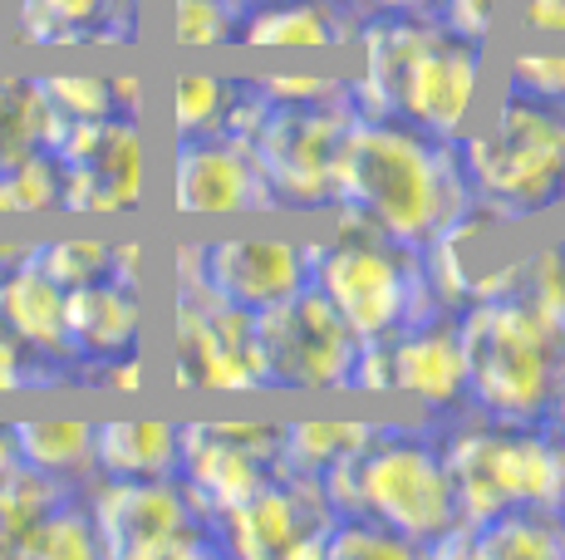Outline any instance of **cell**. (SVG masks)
I'll list each match as a JSON object with an SVG mask.
<instances>
[{
	"mask_svg": "<svg viewBox=\"0 0 565 560\" xmlns=\"http://www.w3.org/2000/svg\"><path fill=\"white\" fill-rule=\"evenodd\" d=\"M472 202L458 143L418 133L398 118H350L334 158V207L404 246H423Z\"/></svg>",
	"mask_w": 565,
	"mask_h": 560,
	"instance_id": "obj_1",
	"label": "cell"
},
{
	"mask_svg": "<svg viewBox=\"0 0 565 560\" xmlns=\"http://www.w3.org/2000/svg\"><path fill=\"white\" fill-rule=\"evenodd\" d=\"M467 408L497 423H551L565 398V330L531 300L497 295L458 310Z\"/></svg>",
	"mask_w": 565,
	"mask_h": 560,
	"instance_id": "obj_2",
	"label": "cell"
},
{
	"mask_svg": "<svg viewBox=\"0 0 565 560\" xmlns=\"http://www.w3.org/2000/svg\"><path fill=\"white\" fill-rule=\"evenodd\" d=\"M320 222L330 226L315 236L310 286L330 300L354 340H394L398 330L443 310L428 286L423 246L394 241L340 207H330Z\"/></svg>",
	"mask_w": 565,
	"mask_h": 560,
	"instance_id": "obj_3",
	"label": "cell"
},
{
	"mask_svg": "<svg viewBox=\"0 0 565 560\" xmlns=\"http://www.w3.org/2000/svg\"><path fill=\"white\" fill-rule=\"evenodd\" d=\"M458 163L477 202L536 226L565 207V109L507 89L458 138Z\"/></svg>",
	"mask_w": 565,
	"mask_h": 560,
	"instance_id": "obj_4",
	"label": "cell"
},
{
	"mask_svg": "<svg viewBox=\"0 0 565 560\" xmlns=\"http://www.w3.org/2000/svg\"><path fill=\"white\" fill-rule=\"evenodd\" d=\"M354 511L384 521L413 541L423 556L438 536L458 526V497L448 482V462L438 448V423H384L369 448L350 462Z\"/></svg>",
	"mask_w": 565,
	"mask_h": 560,
	"instance_id": "obj_5",
	"label": "cell"
},
{
	"mask_svg": "<svg viewBox=\"0 0 565 560\" xmlns=\"http://www.w3.org/2000/svg\"><path fill=\"white\" fill-rule=\"evenodd\" d=\"M84 506L108 560H188L222 556L216 521L178 477H89Z\"/></svg>",
	"mask_w": 565,
	"mask_h": 560,
	"instance_id": "obj_6",
	"label": "cell"
},
{
	"mask_svg": "<svg viewBox=\"0 0 565 560\" xmlns=\"http://www.w3.org/2000/svg\"><path fill=\"white\" fill-rule=\"evenodd\" d=\"M60 163V212L79 222L134 217L148 197V133L143 118L104 114L79 118L50 148Z\"/></svg>",
	"mask_w": 565,
	"mask_h": 560,
	"instance_id": "obj_7",
	"label": "cell"
},
{
	"mask_svg": "<svg viewBox=\"0 0 565 560\" xmlns=\"http://www.w3.org/2000/svg\"><path fill=\"white\" fill-rule=\"evenodd\" d=\"M350 118V104H310V109L270 104L266 109L246 148H252L280 217L315 222L334 207V158H340V138Z\"/></svg>",
	"mask_w": 565,
	"mask_h": 560,
	"instance_id": "obj_8",
	"label": "cell"
},
{
	"mask_svg": "<svg viewBox=\"0 0 565 560\" xmlns=\"http://www.w3.org/2000/svg\"><path fill=\"white\" fill-rule=\"evenodd\" d=\"M252 320L266 394H344L360 340L315 286L256 310Z\"/></svg>",
	"mask_w": 565,
	"mask_h": 560,
	"instance_id": "obj_9",
	"label": "cell"
},
{
	"mask_svg": "<svg viewBox=\"0 0 565 560\" xmlns=\"http://www.w3.org/2000/svg\"><path fill=\"white\" fill-rule=\"evenodd\" d=\"M521 231H526V222L502 217L497 207H487L477 197L452 212L423 241V266H428V286L438 295V305L458 315L477 300L516 295L521 261H526V246H516Z\"/></svg>",
	"mask_w": 565,
	"mask_h": 560,
	"instance_id": "obj_10",
	"label": "cell"
},
{
	"mask_svg": "<svg viewBox=\"0 0 565 560\" xmlns=\"http://www.w3.org/2000/svg\"><path fill=\"white\" fill-rule=\"evenodd\" d=\"M172 384L192 394H266V369L256 349V320L246 310L202 295H172Z\"/></svg>",
	"mask_w": 565,
	"mask_h": 560,
	"instance_id": "obj_11",
	"label": "cell"
},
{
	"mask_svg": "<svg viewBox=\"0 0 565 560\" xmlns=\"http://www.w3.org/2000/svg\"><path fill=\"white\" fill-rule=\"evenodd\" d=\"M280 472V423L260 418H188L178 438V482L206 516L232 511Z\"/></svg>",
	"mask_w": 565,
	"mask_h": 560,
	"instance_id": "obj_12",
	"label": "cell"
},
{
	"mask_svg": "<svg viewBox=\"0 0 565 560\" xmlns=\"http://www.w3.org/2000/svg\"><path fill=\"white\" fill-rule=\"evenodd\" d=\"M487 89V45H472L462 35L433 20L428 35L408 55L404 74L394 89V118L438 143H458L467 128L477 123Z\"/></svg>",
	"mask_w": 565,
	"mask_h": 560,
	"instance_id": "obj_13",
	"label": "cell"
},
{
	"mask_svg": "<svg viewBox=\"0 0 565 560\" xmlns=\"http://www.w3.org/2000/svg\"><path fill=\"white\" fill-rule=\"evenodd\" d=\"M168 207L182 222H252L280 217L252 148L222 133L172 138L168 158Z\"/></svg>",
	"mask_w": 565,
	"mask_h": 560,
	"instance_id": "obj_14",
	"label": "cell"
},
{
	"mask_svg": "<svg viewBox=\"0 0 565 560\" xmlns=\"http://www.w3.org/2000/svg\"><path fill=\"white\" fill-rule=\"evenodd\" d=\"M310 251L315 231H290V226H236V231L206 236V290L256 315V310L310 286Z\"/></svg>",
	"mask_w": 565,
	"mask_h": 560,
	"instance_id": "obj_15",
	"label": "cell"
},
{
	"mask_svg": "<svg viewBox=\"0 0 565 560\" xmlns=\"http://www.w3.org/2000/svg\"><path fill=\"white\" fill-rule=\"evenodd\" d=\"M330 521L334 506L324 502L320 482L300 472H276L260 492L216 516V541H222V556L242 560H320Z\"/></svg>",
	"mask_w": 565,
	"mask_h": 560,
	"instance_id": "obj_16",
	"label": "cell"
},
{
	"mask_svg": "<svg viewBox=\"0 0 565 560\" xmlns=\"http://www.w3.org/2000/svg\"><path fill=\"white\" fill-rule=\"evenodd\" d=\"M388 359H394V398H404L423 423H443L467 408V369L452 310L398 330L388 340Z\"/></svg>",
	"mask_w": 565,
	"mask_h": 560,
	"instance_id": "obj_17",
	"label": "cell"
},
{
	"mask_svg": "<svg viewBox=\"0 0 565 560\" xmlns=\"http://www.w3.org/2000/svg\"><path fill=\"white\" fill-rule=\"evenodd\" d=\"M364 10L354 0H246L236 45L246 55H340Z\"/></svg>",
	"mask_w": 565,
	"mask_h": 560,
	"instance_id": "obj_18",
	"label": "cell"
},
{
	"mask_svg": "<svg viewBox=\"0 0 565 560\" xmlns=\"http://www.w3.org/2000/svg\"><path fill=\"white\" fill-rule=\"evenodd\" d=\"M30 50H128L143 35V0H15Z\"/></svg>",
	"mask_w": 565,
	"mask_h": 560,
	"instance_id": "obj_19",
	"label": "cell"
},
{
	"mask_svg": "<svg viewBox=\"0 0 565 560\" xmlns=\"http://www.w3.org/2000/svg\"><path fill=\"white\" fill-rule=\"evenodd\" d=\"M64 335L84 374H94L108 359L143 349L148 335V305L143 290L124 280H94V286L64 290Z\"/></svg>",
	"mask_w": 565,
	"mask_h": 560,
	"instance_id": "obj_20",
	"label": "cell"
},
{
	"mask_svg": "<svg viewBox=\"0 0 565 560\" xmlns=\"http://www.w3.org/2000/svg\"><path fill=\"white\" fill-rule=\"evenodd\" d=\"M0 310H6L15 340L25 344L45 369L64 374V379L79 369V359H74V349H70V335H64V286H54L30 256H20L15 266L0 271Z\"/></svg>",
	"mask_w": 565,
	"mask_h": 560,
	"instance_id": "obj_21",
	"label": "cell"
},
{
	"mask_svg": "<svg viewBox=\"0 0 565 560\" xmlns=\"http://www.w3.org/2000/svg\"><path fill=\"white\" fill-rule=\"evenodd\" d=\"M502 506L565 511V433L556 423H497Z\"/></svg>",
	"mask_w": 565,
	"mask_h": 560,
	"instance_id": "obj_22",
	"label": "cell"
},
{
	"mask_svg": "<svg viewBox=\"0 0 565 560\" xmlns=\"http://www.w3.org/2000/svg\"><path fill=\"white\" fill-rule=\"evenodd\" d=\"M182 418H94V477H178Z\"/></svg>",
	"mask_w": 565,
	"mask_h": 560,
	"instance_id": "obj_23",
	"label": "cell"
},
{
	"mask_svg": "<svg viewBox=\"0 0 565 560\" xmlns=\"http://www.w3.org/2000/svg\"><path fill=\"white\" fill-rule=\"evenodd\" d=\"M467 560H565V511L507 506L467 526Z\"/></svg>",
	"mask_w": 565,
	"mask_h": 560,
	"instance_id": "obj_24",
	"label": "cell"
},
{
	"mask_svg": "<svg viewBox=\"0 0 565 560\" xmlns=\"http://www.w3.org/2000/svg\"><path fill=\"white\" fill-rule=\"evenodd\" d=\"M10 433H15V452L25 467L70 482V487H84L94 477V418H15Z\"/></svg>",
	"mask_w": 565,
	"mask_h": 560,
	"instance_id": "obj_25",
	"label": "cell"
},
{
	"mask_svg": "<svg viewBox=\"0 0 565 560\" xmlns=\"http://www.w3.org/2000/svg\"><path fill=\"white\" fill-rule=\"evenodd\" d=\"M379 428L384 418H286L280 423V472L320 477L324 467L364 452Z\"/></svg>",
	"mask_w": 565,
	"mask_h": 560,
	"instance_id": "obj_26",
	"label": "cell"
},
{
	"mask_svg": "<svg viewBox=\"0 0 565 560\" xmlns=\"http://www.w3.org/2000/svg\"><path fill=\"white\" fill-rule=\"evenodd\" d=\"M70 118L54 114L35 74H0V172L20 158L54 148Z\"/></svg>",
	"mask_w": 565,
	"mask_h": 560,
	"instance_id": "obj_27",
	"label": "cell"
},
{
	"mask_svg": "<svg viewBox=\"0 0 565 560\" xmlns=\"http://www.w3.org/2000/svg\"><path fill=\"white\" fill-rule=\"evenodd\" d=\"M74 492L79 487H70V482H60V477H45V472L25 467V462H20L15 472H6V477H0V560H20L30 531H35L64 497H74Z\"/></svg>",
	"mask_w": 565,
	"mask_h": 560,
	"instance_id": "obj_28",
	"label": "cell"
},
{
	"mask_svg": "<svg viewBox=\"0 0 565 560\" xmlns=\"http://www.w3.org/2000/svg\"><path fill=\"white\" fill-rule=\"evenodd\" d=\"M242 94L236 74H216V69H182L168 84V128L172 138H206L222 133L226 109Z\"/></svg>",
	"mask_w": 565,
	"mask_h": 560,
	"instance_id": "obj_29",
	"label": "cell"
},
{
	"mask_svg": "<svg viewBox=\"0 0 565 560\" xmlns=\"http://www.w3.org/2000/svg\"><path fill=\"white\" fill-rule=\"evenodd\" d=\"M25 256L64 290L94 286V280H108V271H114V236H99V231L40 236V241L25 246Z\"/></svg>",
	"mask_w": 565,
	"mask_h": 560,
	"instance_id": "obj_30",
	"label": "cell"
},
{
	"mask_svg": "<svg viewBox=\"0 0 565 560\" xmlns=\"http://www.w3.org/2000/svg\"><path fill=\"white\" fill-rule=\"evenodd\" d=\"M242 15L246 0H168V40L172 50H188V55L232 50Z\"/></svg>",
	"mask_w": 565,
	"mask_h": 560,
	"instance_id": "obj_31",
	"label": "cell"
},
{
	"mask_svg": "<svg viewBox=\"0 0 565 560\" xmlns=\"http://www.w3.org/2000/svg\"><path fill=\"white\" fill-rule=\"evenodd\" d=\"M99 551V531H94V516L84 506V487L74 497H64L45 521L30 531L20 560H94Z\"/></svg>",
	"mask_w": 565,
	"mask_h": 560,
	"instance_id": "obj_32",
	"label": "cell"
},
{
	"mask_svg": "<svg viewBox=\"0 0 565 560\" xmlns=\"http://www.w3.org/2000/svg\"><path fill=\"white\" fill-rule=\"evenodd\" d=\"M60 212V163L50 148L0 172V222H30Z\"/></svg>",
	"mask_w": 565,
	"mask_h": 560,
	"instance_id": "obj_33",
	"label": "cell"
},
{
	"mask_svg": "<svg viewBox=\"0 0 565 560\" xmlns=\"http://www.w3.org/2000/svg\"><path fill=\"white\" fill-rule=\"evenodd\" d=\"M423 551L413 541H404L398 531H388L384 521L364 511L350 516H334L330 531H324L320 560H418Z\"/></svg>",
	"mask_w": 565,
	"mask_h": 560,
	"instance_id": "obj_34",
	"label": "cell"
},
{
	"mask_svg": "<svg viewBox=\"0 0 565 560\" xmlns=\"http://www.w3.org/2000/svg\"><path fill=\"white\" fill-rule=\"evenodd\" d=\"M516 295L531 300V310H541L556 330H565V236H551V241H541V246H526Z\"/></svg>",
	"mask_w": 565,
	"mask_h": 560,
	"instance_id": "obj_35",
	"label": "cell"
},
{
	"mask_svg": "<svg viewBox=\"0 0 565 560\" xmlns=\"http://www.w3.org/2000/svg\"><path fill=\"white\" fill-rule=\"evenodd\" d=\"M40 94L50 99L54 114H64L70 123L79 118H104V114H118L114 104V84L108 74H79V69H54V74H35Z\"/></svg>",
	"mask_w": 565,
	"mask_h": 560,
	"instance_id": "obj_36",
	"label": "cell"
},
{
	"mask_svg": "<svg viewBox=\"0 0 565 560\" xmlns=\"http://www.w3.org/2000/svg\"><path fill=\"white\" fill-rule=\"evenodd\" d=\"M252 84L260 89V99L280 104V109L344 104V89H350L344 74H324V69H260V74H252Z\"/></svg>",
	"mask_w": 565,
	"mask_h": 560,
	"instance_id": "obj_37",
	"label": "cell"
},
{
	"mask_svg": "<svg viewBox=\"0 0 565 560\" xmlns=\"http://www.w3.org/2000/svg\"><path fill=\"white\" fill-rule=\"evenodd\" d=\"M507 89L526 94L536 104L565 109V50H546V45L512 50V60H507Z\"/></svg>",
	"mask_w": 565,
	"mask_h": 560,
	"instance_id": "obj_38",
	"label": "cell"
},
{
	"mask_svg": "<svg viewBox=\"0 0 565 560\" xmlns=\"http://www.w3.org/2000/svg\"><path fill=\"white\" fill-rule=\"evenodd\" d=\"M507 15H512V0H438L433 6V20L448 35H462L472 45H492L502 35Z\"/></svg>",
	"mask_w": 565,
	"mask_h": 560,
	"instance_id": "obj_39",
	"label": "cell"
},
{
	"mask_svg": "<svg viewBox=\"0 0 565 560\" xmlns=\"http://www.w3.org/2000/svg\"><path fill=\"white\" fill-rule=\"evenodd\" d=\"M344 394L364 398H394V359H388V340H360L350 364V384Z\"/></svg>",
	"mask_w": 565,
	"mask_h": 560,
	"instance_id": "obj_40",
	"label": "cell"
},
{
	"mask_svg": "<svg viewBox=\"0 0 565 560\" xmlns=\"http://www.w3.org/2000/svg\"><path fill=\"white\" fill-rule=\"evenodd\" d=\"M64 384V374L45 369L40 359H30L20 344H6L0 340V394H25V389H54Z\"/></svg>",
	"mask_w": 565,
	"mask_h": 560,
	"instance_id": "obj_41",
	"label": "cell"
},
{
	"mask_svg": "<svg viewBox=\"0 0 565 560\" xmlns=\"http://www.w3.org/2000/svg\"><path fill=\"white\" fill-rule=\"evenodd\" d=\"M512 15L526 35L565 40V0H512Z\"/></svg>",
	"mask_w": 565,
	"mask_h": 560,
	"instance_id": "obj_42",
	"label": "cell"
},
{
	"mask_svg": "<svg viewBox=\"0 0 565 560\" xmlns=\"http://www.w3.org/2000/svg\"><path fill=\"white\" fill-rule=\"evenodd\" d=\"M94 384H104V389H114V394H138L148 384V359H143V349L138 354H124V359H108L94 369Z\"/></svg>",
	"mask_w": 565,
	"mask_h": 560,
	"instance_id": "obj_43",
	"label": "cell"
},
{
	"mask_svg": "<svg viewBox=\"0 0 565 560\" xmlns=\"http://www.w3.org/2000/svg\"><path fill=\"white\" fill-rule=\"evenodd\" d=\"M108 280H124L134 290L148 286V246L138 236H118L114 241V271H108Z\"/></svg>",
	"mask_w": 565,
	"mask_h": 560,
	"instance_id": "obj_44",
	"label": "cell"
},
{
	"mask_svg": "<svg viewBox=\"0 0 565 560\" xmlns=\"http://www.w3.org/2000/svg\"><path fill=\"white\" fill-rule=\"evenodd\" d=\"M108 84H114V104H118V114L143 118V74H108Z\"/></svg>",
	"mask_w": 565,
	"mask_h": 560,
	"instance_id": "obj_45",
	"label": "cell"
},
{
	"mask_svg": "<svg viewBox=\"0 0 565 560\" xmlns=\"http://www.w3.org/2000/svg\"><path fill=\"white\" fill-rule=\"evenodd\" d=\"M364 15H433L438 0H354Z\"/></svg>",
	"mask_w": 565,
	"mask_h": 560,
	"instance_id": "obj_46",
	"label": "cell"
},
{
	"mask_svg": "<svg viewBox=\"0 0 565 560\" xmlns=\"http://www.w3.org/2000/svg\"><path fill=\"white\" fill-rule=\"evenodd\" d=\"M20 467V452H15V433H10V423H0V477L6 472Z\"/></svg>",
	"mask_w": 565,
	"mask_h": 560,
	"instance_id": "obj_47",
	"label": "cell"
},
{
	"mask_svg": "<svg viewBox=\"0 0 565 560\" xmlns=\"http://www.w3.org/2000/svg\"><path fill=\"white\" fill-rule=\"evenodd\" d=\"M6 226L10 222H0V271H6V266H15L20 256H25V246H30V241H15V236H6Z\"/></svg>",
	"mask_w": 565,
	"mask_h": 560,
	"instance_id": "obj_48",
	"label": "cell"
}]
</instances>
